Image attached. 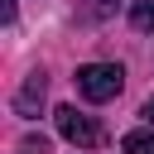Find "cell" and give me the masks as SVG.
I'll use <instances>...</instances> for the list:
<instances>
[{
  "mask_svg": "<svg viewBox=\"0 0 154 154\" xmlns=\"http://www.w3.org/2000/svg\"><path fill=\"white\" fill-rule=\"evenodd\" d=\"M120 87H125L120 63H82L77 67V91L87 101H111V96H120Z\"/></svg>",
  "mask_w": 154,
  "mask_h": 154,
  "instance_id": "6da1fadb",
  "label": "cell"
},
{
  "mask_svg": "<svg viewBox=\"0 0 154 154\" xmlns=\"http://www.w3.org/2000/svg\"><path fill=\"white\" fill-rule=\"evenodd\" d=\"M53 120H58V135H63V140H72V144H82V149L101 144V125H96L91 116H82L77 106H58Z\"/></svg>",
  "mask_w": 154,
  "mask_h": 154,
  "instance_id": "7a4b0ae2",
  "label": "cell"
},
{
  "mask_svg": "<svg viewBox=\"0 0 154 154\" xmlns=\"http://www.w3.org/2000/svg\"><path fill=\"white\" fill-rule=\"evenodd\" d=\"M43 87H48V82H43V72H29V77H24V87H19V96H14V111H19V116H34V111H38V101H43Z\"/></svg>",
  "mask_w": 154,
  "mask_h": 154,
  "instance_id": "3957f363",
  "label": "cell"
},
{
  "mask_svg": "<svg viewBox=\"0 0 154 154\" xmlns=\"http://www.w3.org/2000/svg\"><path fill=\"white\" fill-rule=\"evenodd\" d=\"M120 149L125 154H154V130H130L120 140Z\"/></svg>",
  "mask_w": 154,
  "mask_h": 154,
  "instance_id": "277c9868",
  "label": "cell"
},
{
  "mask_svg": "<svg viewBox=\"0 0 154 154\" xmlns=\"http://www.w3.org/2000/svg\"><path fill=\"white\" fill-rule=\"evenodd\" d=\"M130 19H135L140 34H154V0H135L130 5Z\"/></svg>",
  "mask_w": 154,
  "mask_h": 154,
  "instance_id": "5b68a950",
  "label": "cell"
},
{
  "mask_svg": "<svg viewBox=\"0 0 154 154\" xmlns=\"http://www.w3.org/2000/svg\"><path fill=\"white\" fill-rule=\"evenodd\" d=\"M19 154H43V140H24V144H19Z\"/></svg>",
  "mask_w": 154,
  "mask_h": 154,
  "instance_id": "8992f818",
  "label": "cell"
},
{
  "mask_svg": "<svg viewBox=\"0 0 154 154\" xmlns=\"http://www.w3.org/2000/svg\"><path fill=\"white\" fill-rule=\"evenodd\" d=\"M0 19H5V24L14 19V0H0Z\"/></svg>",
  "mask_w": 154,
  "mask_h": 154,
  "instance_id": "52a82bcc",
  "label": "cell"
},
{
  "mask_svg": "<svg viewBox=\"0 0 154 154\" xmlns=\"http://www.w3.org/2000/svg\"><path fill=\"white\" fill-rule=\"evenodd\" d=\"M144 116H149V125H154V96H149V106H144Z\"/></svg>",
  "mask_w": 154,
  "mask_h": 154,
  "instance_id": "ba28073f",
  "label": "cell"
}]
</instances>
